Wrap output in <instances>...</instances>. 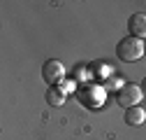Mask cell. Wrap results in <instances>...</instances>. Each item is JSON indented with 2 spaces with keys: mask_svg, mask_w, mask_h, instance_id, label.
<instances>
[{
  "mask_svg": "<svg viewBox=\"0 0 146 140\" xmlns=\"http://www.w3.org/2000/svg\"><path fill=\"white\" fill-rule=\"evenodd\" d=\"M127 28H130L132 38H146V14H132L127 19Z\"/></svg>",
  "mask_w": 146,
  "mask_h": 140,
  "instance_id": "cell-4",
  "label": "cell"
},
{
  "mask_svg": "<svg viewBox=\"0 0 146 140\" xmlns=\"http://www.w3.org/2000/svg\"><path fill=\"white\" fill-rule=\"evenodd\" d=\"M46 103H49V105H56V108H60V105L65 103V94L51 86V89L46 91Z\"/></svg>",
  "mask_w": 146,
  "mask_h": 140,
  "instance_id": "cell-6",
  "label": "cell"
},
{
  "mask_svg": "<svg viewBox=\"0 0 146 140\" xmlns=\"http://www.w3.org/2000/svg\"><path fill=\"white\" fill-rule=\"evenodd\" d=\"M144 54H146V44H144Z\"/></svg>",
  "mask_w": 146,
  "mask_h": 140,
  "instance_id": "cell-8",
  "label": "cell"
},
{
  "mask_svg": "<svg viewBox=\"0 0 146 140\" xmlns=\"http://www.w3.org/2000/svg\"><path fill=\"white\" fill-rule=\"evenodd\" d=\"M141 98H144L141 86H137V84H132V82L123 84L121 89H118V94H116V100H118V105H121V108H125V110L137 108V103H139Z\"/></svg>",
  "mask_w": 146,
  "mask_h": 140,
  "instance_id": "cell-2",
  "label": "cell"
},
{
  "mask_svg": "<svg viewBox=\"0 0 146 140\" xmlns=\"http://www.w3.org/2000/svg\"><path fill=\"white\" fill-rule=\"evenodd\" d=\"M125 121L130 126H139L146 121V112L141 108H130V110H125Z\"/></svg>",
  "mask_w": 146,
  "mask_h": 140,
  "instance_id": "cell-5",
  "label": "cell"
},
{
  "mask_svg": "<svg viewBox=\"0 0 146 140\" xmlns=\"http://www.w3.org/2000/svg\"><path fill=\"white\" fill-rule=\"evenodd\" d=\"M63 75H65V68H63V63H60V61H56V59L46 61V63H44V68H42V77H44V82H46L49 86L58 84V82L63 79Z\"/></svg>",
  "mask_w": 146,
  "mask_h": 140,
  "instance_id": "cell-3",
  "label": "cell"
},
{
  "mask_svg": "<svg viewBox=\"0 0 146 140\" xmlns=\"http://www.w3.org/2000/svg\"><path fill=\"white\" fill-rule=\"evenodd\" d=\"M116 56L125 63H135L144 56V42L139 38H132V35H127V38H123L116 47Z\"/></svg>",
  "mask_w": 146,
  "mask_h": 140,
  "instance_id": "cell-1",
  "label": "cell"
},
{
  "mask_svg": "<svg viewBox=\"0 0 146 140\" xmlns=\"http://www.w3.org/2000/svg\"><path fill=\"white\" fill-rule=\"evenodd\" d=\"M141 91H144V96H146V79H144V84H141Z\"/></svg>",
  "mask_w": 146,
  "mask_h": 140,
  "instance_id": "cell-7",
  "label": "cell"
}]
</instances>
